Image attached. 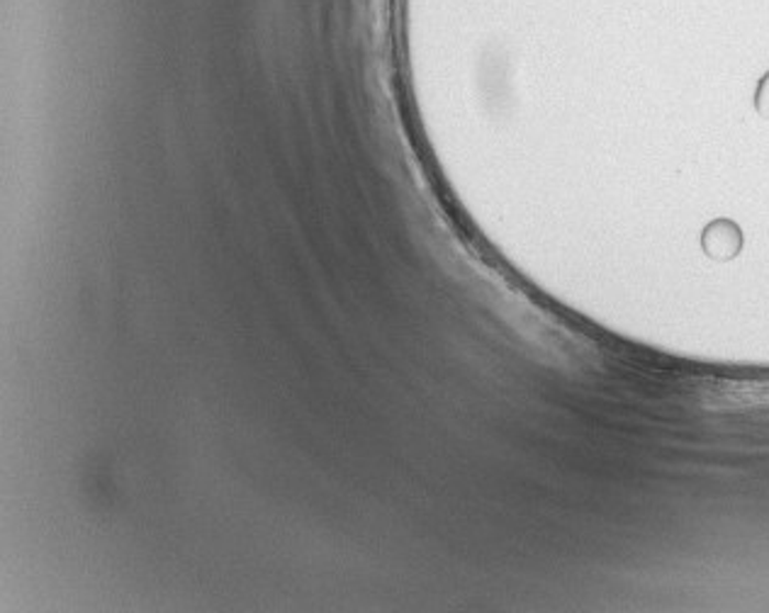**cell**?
Segmentation results:
<instances>
[{"label":"cell","instance_id":"obj_1","mask_svg":"<svg viewBox=\"0 0 769 613\" xmlns=\"http://www.w3.org/2000/svg\"><path fill=\"white\" fill-rule=\"evenodd\" d=\"M760 110L769 112V76H767V81L760 88Z\"/></svg>","mask_w":769,"mask_h":613}]
</instances>
